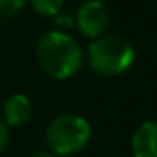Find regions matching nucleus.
Returning a JSON list of instances; mask_svg holds the SVG:
<instances>
[{
	"label": "nucleus",
	"instance_id": "1",
	"mask_svg": "<svg viewBox=\"0 0 157 157\" xmlns=\"http://www.w3.org/2000/svg\"><path fill=\"white\" fill-rule=\"evenodd\" d=\"M35 57L43 72L54 80L72 78L83 65L82 46L65 32L44 33L37 43Z\"/></svg>",
	"mask_w": 157,
	"mask_h": 157
},
{
	"label": "nucleus",
	"instance_id": "4",
	"mask_svg": "<svg viewBox=\"0 0 157 157\" xmlns=\"http://www.w3.org/2000/svg\"><path fill=\"white\" fill-rule=\"evenodd\" d=\"M76 26L82 35L98 39L109 26V10L102 0H85L76 11Z\"/></svg>",
	"mask_w": 157,
	"mask_h": 157
},
{
	"label": "nucleus",
	"instance_id": "2",
	"mask_svg": "<svg viewBox=\"0 0 157 157\" xmlns=\"http://www.w3.org/2000/svg\"><path fill=\"white\" fill-rule=\"evenodd\" d=\"M89 67L100 76H118L135 61V46L120 35H102L87 48Z\"/></svg>",
	"mask_w": 157,
	"mask_h": 157
},
{
	"label": "nucleus",
	"instance_id": "9",
	"mask_svg": "<svg viewBox=\"0 0 157 157\" xmlns=\"http://www.w3.org/2000/svg\"><path fill=\"white\" fill-rule=\"evenodd\" d=\"M8 140H10V128L2 122V118H0V153H2L4 148L8 146Z\"/></svg>",
	"mask_w": 157,
	"mask_h": 157
},
{
	"label": "nucleus",
	"instance_id": "6",
	"mask_svg": "<svg viewBox=\"0 0 157 157\" xmlns=\"http://www.w3.org/2000/svg\"><path fill=\"white\" fill-rule=\"evenodd\" d=\"M133 157H157V120L142 122L131 137Z\"/></svg>",
	"mask_w": 157,
	"mask_h": 157
},
{
	"label": "nucleus",
	"instance_id": "5",
	"mask_svg": "<svg viewBox=\"0 0 157 157\" xmlns=\"http://www.w3.org/2000/svg\"><path fill=\"white\" fill-rule=\"evenodd\" d=\"M32 113H33V105H32L30 98L22 93H15L4 102L2 122L8 128H21L32 118Z\"/></svg>",
	"mask_w": 157,
	"mask_h": 157
},
{
	"label": "nucleus",
	"instance_id": "10",
	"mask_svg": "<svg viewBox=\"0 0 157 157\" xmlns=\"http://www.w3.org/2000/svg\"><path fill=\"white\" fill-rule=\"evenodd\" d=\"M30 157H56L52 151H48V150H39V151H33Z\"/></svg>",
	"mask_w": 157,
	"mask_h": 157
},
{
	"label": "nucleus",
	"instance_id": "8",
	"mask_svg": "<svg viewBox=\"0 0 157 157\" xmlns=\"http://www.w3.org/2000/svg\"><path fill=\"white\" fill-rule=\"evenodd\" d=\"M26 0H0V17H15L22 11Z\"/></svg>",
	"mask_w": 157,
	"mask_h": 157
},
{
	"label": "nucleus",
	"instance_id": "7",
	"mask_svg": "<svg viewBox=\"0 0 157 157\" xmlns=\"http://www.w3.org/2000/svg\"><path fill=\"white\" fill-rule=\"evenodd\" d=\"M30 4L41 17H57L63 10L65 0H30Z\"/></svg>",
	"mask_w": 157,
	"mask_h": 157
},
{
	"label": "nucleus",
	"instance_id": "3",
	"mask_svg": "<svg viewBox=\"0 0 157 157\" xmlns=\"http://www.w3.org/2000/svg\"><path fill=\"white\" fill-rule=\"evenodd\" d=\"M91 124L80 115H59L46 128V146L54 155H74L91 140Z\"/></svg>",
	"mask_w": 157,
	"mask_h": 157
}]
</instances>
